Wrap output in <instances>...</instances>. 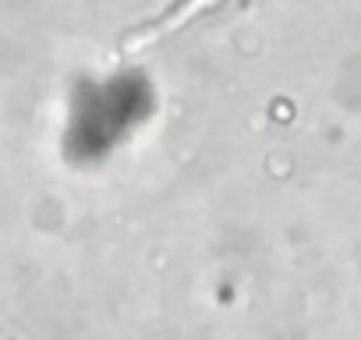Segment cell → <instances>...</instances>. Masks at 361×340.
I'll use <instances>...</instances> for the list:
<instances>
[{
    "mask_svg": "<svg viewBox=\"0 0 361 340\" xmlns=\"http://www.w3.org/2000/svg\"><path fill=\"white\" fill-rule=\"evenodd\" d=\"M213 4H180V8H173V11H166L156 25H145V29H138L128 43H124V54H135L138 47H149V43H156V40H163L166 32H173L177 25H185L188 18H195V15H202V11H209Z\"/></svg>",
    "mask_w": 361,
    "mask_h": 340,
    "instance_id": "1",
    "label": "cell"
}]
</instances>
